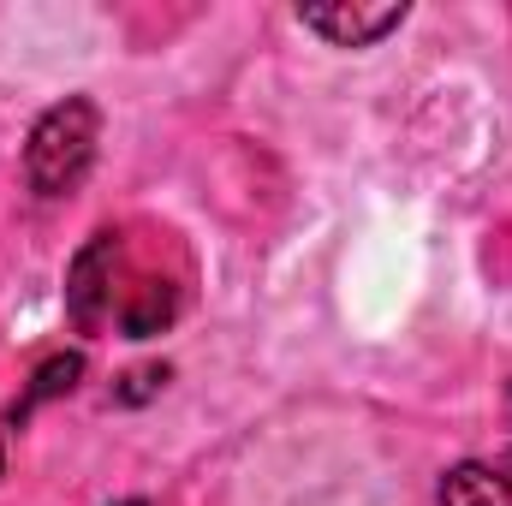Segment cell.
Segmentation results:
<instances>
[{
	"label": "cell",
	"instance_id": "1",
	"mask_svg": "<svg viewBox=\"0 0 512 506\" xmlns=\"http://www.w3.org/2000/svg\"><path fill=\"white\" fill-rule=\"evenodd\" d=\"M96 143H102V114H96L90 96H66V102H54V108L36 120L30 149H24V173H30V185H36L42 197H66V191L90 173Z\"/></svg>",
	"mask_w": 512,
	"mask_h": 506
},
{
	"label": "cell",
	"instance_id": "2",
	"mask_svg": "<svg viewBox=\"0 0 512 506\" xmlns=\"http://www.w3.org/2000/svg\"><path fill=\"white\" fill-rule=\"evenodd\" d=\"M114 280H120V233H96L72 256V274H66V316L78 322V334H102L120 316Z\"/></svg>",
	"mask_w": 512,
	"mask_h": 506
},
{
	"label": "cell",
	"instance_id": "3",
	"mask_svg": "<svg viewBox=\"0 0 512 506\" xmlns=\"http://www.w3.org/2000/svg\"><path fill=\"white\" fill-rule=\"evenodd\" d=\"M405 0H382V6H358V0H334V6H298L304 30L328 36L334 48H376L387 30L405 24Z\"/></svg>",
	"mask_w": 512,
	"mask_h": 506
},
{
	"label": "cell",
	"instance_id": "4",
	"mask_svg": "<svg viewBox=\"0 0 512 506\" xmlns=\"http://www.w3.org/2000/svg\"><path fill=\"white\" fill-rule=\"evenodd\" d=\"M435 506H512V447L501 459H465L441 477Z\"/></svg>",
	"mask_w": 512,
	"mask_h": 506
},
{
	"label": "cell",
	"instance_id": "5",
	"mask_svg": "<svg viewBox=\"0 0 512 506\" xmlns=\"http://www.w3.org/2000/svg\"><path fill=\"white\" fill-rule=\"evenodd\" d=\"M173 316H179V286H167V280H137V286L120 292V328L131 340H149V334L173 328Z\"/></svg>",
	"mask_w": 512,
	"mask_h": 506
},
{
	"label": "cell",
	"instance_id": "6",
	"mask_svg": "<svg viewBox=\"0 0 512 506\" xmlns=\"http://www.w3.org/2000/svg\"><path fill=\"white\" fill-rule=\"evenodd\" d=\"M78 376H84V358H78V352H60V358H48V364L30 376V393H24V399L6 411V423H0V429H18V423L36 411V405H48V399L72 393V387H78Z\"/></svg>",
	"mask_w": 512,
	"mask_h": 506
},
{
	"label": "cell",
	"instance_id": "7",
	"mask_svg": "<svg viewBox=\"0 0 512 506\" xmlns=\"http://www.w3.org/2000/svg\"><path fill=\"white\" fill-rule=\"evenodd\" d=\"M126 381H131V387H120L114 399H120V405H137V399H149V393H155V387L167 381V364H155V370H131Z\"/></svg>",
	"mask_w": 512,
	"mask_h": 506
},
{
	"label": "cell",
	"instance_id": "8",
	"mask_svg": "<svg viewBox=\"0 0 512 506\" xmlns=\"http://www.w3.org/2000/svg\"><path fill=\"white\" fill-rule=\"evenodd\" d=\"M0 477H6V429H0Z\"/></svg>",
	"mask_w": 512,
	"mask_h": 506
},
{
	"label": "cell",
	"instance_id": "9",
	"mask_svg": "<svg viewBox=\"0 0 512 506\" xmlns=\"http://www.w3.org/2000/svg\"><path fill=\"white\" fill-rule=\"evenodd\" d=\"M114 506H149V501H114Z\"/></svg>",
	"mask_w": 512,
	"mask_h": 506
}]
</instances>
